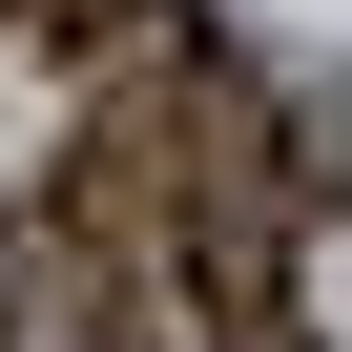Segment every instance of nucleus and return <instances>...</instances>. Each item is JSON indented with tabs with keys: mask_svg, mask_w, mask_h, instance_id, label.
Here are the masks:
<instances>
[{
	"mask_svg": "<svg viewBox=\"0 0 352 352\" xmlns=\"http://www.w3.org/2000/svg\"><path fill=\"white\" fill-rule=\"evenodd\" d=\"M228 352H311V331H290V311H249V331H228Z\"/></svg>",
	"mask_w": 352,
	"mask_h": 352,
	"instance_id": "7ed1b4c3",
	"label": "nucleus"
},
{
	"mask_svg": "<svg viewBox=\"0 0 352 352\" xmlns=\"http://www.w3.org/2000/svg\"><path fill=\"white\" fill-rule=\"evenodd\" d=\"M21 21H42V42H145L166 0H21Z\"/></svg>",
	"mask_w": 352,
	"mask_h": 352,
	"instance_id": "f257e3e1",
	"label": "nucleus"
},
{
	"mask_svg": "<svg viewBox=\"0 0 352 352\" xmlns=\"http://www.w3.org/2000/svg\"><path fill=\"white\" fill-rule=\"evenodd\" d=\"M0 352H21V228H0Z\"/></svg>",
	"mask_w": 352,
	"mask_h": 352,
	"instance_id": "f03ea898",
	"label": "nucleus"
}]
</instances>
